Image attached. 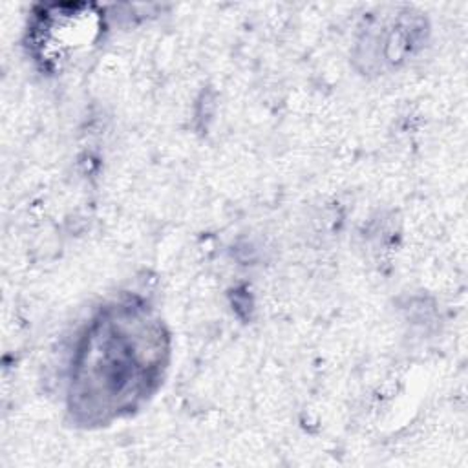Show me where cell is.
Returning a JSON list of instances; mask_svg holds the SVG:
<instances>
[{
	"instance_id": "obj_1",
	"label": "cell",
	"mask_w": 468,
	"mask_h": 468,
	"mask_svg": "<svg viewBox=\"0 0 468 468\" xmlns=\"http://www.w3.org/2000/svg\"><path fill=\"white\" fill-rule=\"evenodd\" d=\"M166 351L161 325L144 309L106 311L86 333L75 360V408L90 420L130 411L157 384Z\"/></svg>"
}]
</instances>
